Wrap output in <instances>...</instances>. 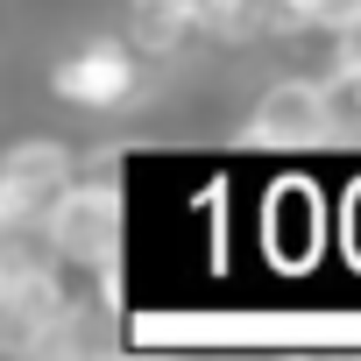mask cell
<instances>
[{"mask_svg":"<svg viewBox=\"0 0 361 361\" xmlns=\"http://www.w3.org/2000/svg\"><path fill=\"white\" fill-rule=\"evenodd\" d=\"M43 248L57 269L99 283L114 269V248H121V192H114V170H71V185L43 206Z\"/></svg>","mask_w":361,"mask_h":361,"instance_id":"1","label":"cell"},{"mask_svg":"<svg viewBox=\"0 0 361 361\" xmlns=\"http://www.w3.org/2000/svg\"><path fill=\"white\" fill-rule=\"evenodd\" d=\"M248 142L269 149H305V142H333V92L326 78H276L255 106H248Z\"/></svg>","mask_w":361,"mask_h":361,"instance_id":"2","label":"cell"},{"mask_svg":"<svg viewBox=\"0 0 361 361\" xmlns=\"http://www.w3.org/2000/svg\"><path fill=\"white\" fill-rule=\"evenodd\" d=\"M78 156L57 142V135H22L0 149V213H22V220H43V206L71 185Z\"/></svg>","mask_w":361,"mask_h":361,"instance_id":"3","label":"cell"},{"mask_svg":"<svg viewBox=\"0 0 361 361\" xmlns=\"http://www.w3.org/2000/svg\"><path fill=\"white\" fill-rule=\"evenodd\" d=\"M50 92H57L64 106L106 114V106H128V99L142 92V64H135V50H121V43H85V50H71V57L50 71Z\"/></svg>","mask_w":361,"mask_h":361,"instance_id":"4","label":"cell"},{"mask_svg":"<svg viewBox=\"0 0 361 361\" xmlns=\"http://www.w3.org/2000/svg\"><path fill=\"white\" fill-rule=\"evenodd\" d=\"M128 36L163 57V50H177L192 36V8L185 0H128Z\"/></svg>","mask_w":361,"mask_h":361,"instance_id":"5","label":"cell"},{"mask_svg":"<svg viewBox=\"0 0 361 361\" xmlns=\"http://www.w3.org/2000/svg\"><path fill=\"white\" fill-rule=\"evenodd\" d=\"M269 227H276L283 255H290V262H305V255L319 248V206H312V185H283V192H276V206H269Z\"/></svg>","mask_w":361,"mask_h":361,"instance_id":"6","label":"cell"},{"mask_svg":"<svg viewBox=\"0 0 361 361\" xmlns=\"http://www.w3.org/2000/svg\"><path fill=\"white\" fill-rule=\"evenodd\" d=\"M185 8H199V0H185Z\"/></svg>","mask_w":361,"mask_h":361,"instance_id":"7","label":"cell"}]
</instances>
